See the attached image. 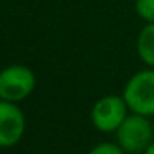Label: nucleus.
<instances>
[{
  "instance_id": "nucleus-1",
  "label": "nucleus",
  "mask_w": 154,
  "mask_h": 154,
  "mask_svg": "<svg viewBox=\"0 0 154 154\" xmlns=\"http://www.w3.org/2000/svg\"><path fill=\"white\" fill-rule=\"evenodd\" d=\"M123 98L131 113L154 116V68L134 73L124 85Z\"/></svg>"
},
{
  "instance_id": "nucleus-2",
  "label": "nucleus",
  "mask_w": 154,
  "mask_h": 154,
  "mask_svg": "<svg viewBox=\"0 0 154 154\" xmlns=\"http://www.w3.org/2000/svg\"><path fill=\"white\" fill-rule=\"evenodd\" d=\"M116 141L126 154L144 152L152 143V124L149 118L136 113L128 114L116 131Z\"/></svg>"
},
{
  "instance_id": "nucleus-3",
  "label": "nucleus",
  "mask_w": 154,
  "mask_h": 154,
  "mask_svg": "<svg viewBox=\"0 0 154 154\" xmlns=\"http://www.w3.org/2000/svg\"><path fill=\"white\" fill-rule=\"evenodd\" d=\"M35 73L25 65H8L0 70V100L20 103L35 90Z\"/></svg>"
},
{
  "instance_id": "nucleus-4",
  "label": "nucleus",
  "mask_w": 154,
  "mask_h": 154,
  "mask_svg": "<svg viewBox=\"0 0 154 154\" xmlns=\"http://www.w3.org/2000/svg\"><path fill=\"white\" fill-rule=\"evenodd\" d=\"M128 108L123 96L108 94L103 96L91 108V123L101 133H116L118 128L128 118Z\"/></svg>"
},
{
  "instance_id": "nucleus-5",
  "label": "nucleus",
  "mask_w": 154,
  "mask_h": 154,
  "mask_svg": "<svg viewBox=\"0 0 154 154\" xmlns=\"http://www.w3.org/2000/svg\"><path fill=\"white\" fill-rule=\"evenodd\" d=\"M25 114L17 103L0 100V147H14L25 133Z\"/></svg>"
},
{
  "instance_id": "nucleus-6",
  "label": "nucleus",
  "mask_w": 154,
  "mask_h": 154,
  "mask_svg": "<svg viewBox=\"0 0 154 154\" xmlns=\"http://www.w3.org/2000/svg\"><path fill=\"white\" fill-rule=\"evenodd\" d=\"M136 50L141 61L154 68V23H146L141 28L136 40Z\"/></svg>"
},
{
  "instance_id": "nucleus-7",
  "label": "nucleus",
  "mask_w": 154,
  "mask_h": 154,
  "mask_svg": "<svg viewBox=\"0 0 154 154\" xmlns=\"http://www.w3.org/2000/svg\"><path fill=\"white\" fill-rule=\"evenodd\" d=\"M136 14L147 23H154V0H136Z\"/></svg>"
},
{
  "instance_id": "nucleus-8",
  "label": "nucleus",
  "mask_w": 154,
  "mask_h": 154,
  "mask_svg": "<svg viewBox=\"0 0 154 154\" xmlns=\"http://www.w3.org/2000/svg\"><path fill=\"white\" fill-rule=\"evenodd\" d=\"M88 154H126V152H124L118 144L101 143V144H98V146H94Z\"/></svg>"
},
{
  "instance_id": "nucleus-9",
  "label": "nucleus",
  "mask_w": 154,
  "mask_h": 154,
  "mask_svg": "<svg viewBox=\"0 0 154 154\" xmlns=\"http://www.w3.org/2000/svg\"><path fill=\"white\" fill-rule=\"evenodd\" d=\"M144 154H154V141L149 144V146H147V149L144 151Z\"/></svg>"
}]
</instances>
